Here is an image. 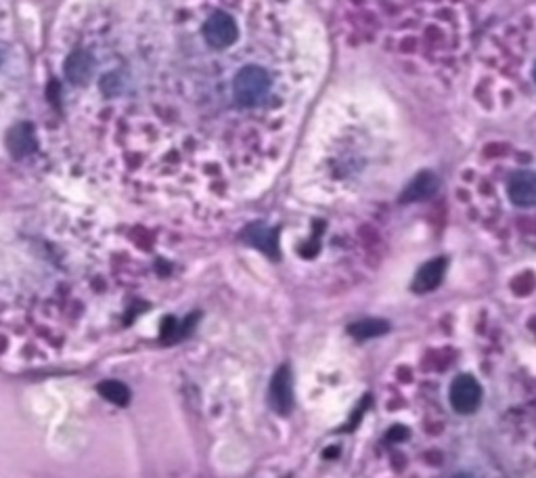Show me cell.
I'll return each instance as SVG.
<instances>
[{"mask_svg":"<svg viewBox=\"0 0 536 478\" xmlns=\"http://www.w3.org/2000/svg\"><path fill=\"white\" fill-rule=\"evenodd\" d=\"M268 91H270V76L264 67H258V65L243 67L233 84V95L237 103L243 107L260 105V101L266 99Z\"/></svg>","mask_w":536,"mask_h":478,"instance_id":"1","label":"cell"},{"mask_svg":"<svg viewBox=\"0 0 536 478\" xmlns=\"http://www.w3.org/2000/svg\"><path fill=\"white\" fill-rule=\"evenodd\" d=\"M448 401L456 414H474L482 403V386L474 376H456L448 388Z\"/></svg>","mask_w":536,"mask_h":478,"instance_id":"2","label":"cell"},{"mask_svg":"<svg viewBox=\"0 0 536 478\" xmlns=\"http://www.w3.org/2000/svg\"><path fill=\"white\" fill-rule=\"evenodd\" d=\"M237 36H239L237 24L231 15H226V13H214L203 24V38L212 48L233 46Z\"/></svg>","mask_w":536,"mask_h":478,"instance_id":"3","label":"cell"},{"mask_svg":"<svg viewBox=\"0 0 536 478\" xmlns=\"http://www.w3.org/2000/svg\"><path fill=\"white\" fill-rule=\"evenodd\" d=\"M268 401L270 407L277 414L287 416L293 407V380H291V369L287 365H281L272 380H270V388H268Z\"/></svg>","mask_w":536,"mask_h":478,"instance_id":"4","label":"cell"},{"mask_svg":"<svg viewBox=\"0 0 536 478\" xmlns=\"http://www.w3.org/2000/svg\"><path fill=\"white\" fill-rule=\"evenodd\" d=\"M509 199L519 208H530L536 203V174L530 170H521L511 176L507 185Z\"/></svg>","mask_w":536,"mask_h":478,"instance_id":"5","label":"cell"},{"mask_svg":"<svg viewBox=\"0 0 536 478\" xmlns=\"http://www.w3.org/2000/svg\"><path fill=\"white\" fill-rule=\"evenodd\" d=\"M444 270H446V260L444 258H434L429 262H425L413 279V290L419 294L432 292L434 288L440 286L442 277H444Z\"/></svg>","mask_w":536,"mask_h":478,"instance_id":"6","label":"cell"},{"mask_svg":"<svg viewBox=\"0 0 536 478\" xmlns=\"http://www.w3.org/2000/svg\"><path fill=\"white\" fill-rule=\"evenodd\" d=\"M93 76V59L86 50H75L65 61V78L73 84H86Z\"/></svg>","mask_w":536,"mask_h":478,"instance_id":"7","label":"cell"},{"mask_svg":"<svg viewBox=\"0 0 536 478\" xmlns=\"http://www.w3.org/2000/svg\"><path fill=\"white\" fill-rule=\"evenodd\" d=\"M438 189V178L432 172H421L413 178V183L405 189V193L400 195V201L411 203V201H421L427 199L436 193Z\"/></svg>","mask_w":536,"mask_h":478,"instance_id":"8","label":"cell"},{"mask_svg":"<svg viewBox=\"0 0 536 478\" xmlns=\"http://www.w3.org/2000/svg\"><path fill=\"white\" fill-rule=\"evenodd\" d=\"M243 239L256 250H262L268 256H277V233L266 225H260V223L250 225L243 233Z\"/></svg>","mask_w":536,"mask_h":478,"instance_id":"9","label":"cell"},{"mask_svg":"<svg viewBox=\"0 0 536 478\" xmlns=\"http://www.w3.org/2000/svg\"><path fill=\"white\" fill-rule=\"evenodd\" d=\"M388 329H390V323L384 319H362V321L352 323L348 327V333L356 340H369V338L388 333Z\"/></svg>","mask_w":536,"mask_h":478,"instance_id":"10","label":"cell"},{"mask_svg":"<svg viewBox=\"0 0 536 478\" xmlns=\"http://www.w3.org/2000/svg\"><path fill=\"white\" fill-rule=\"evenodd\" d=\"M9 149L13 151V156H26L30 154L34 147H36V141H34V132L28 128V126H17L9 132Z\"/></svg>","mask_w":536,"mask_h":478,"instance_id":"11","label":"cell"},{"mask_svg":"<svg viewBox=\"0 0 536 478\" xmlns=\"http://www.w3.org/2000/svg\"><path fill=\"white\" fill-rule=\"evenodd\" d=\"M97 390L105 401H109L118 407H126L130 403V388L118 380H105L97 386Z\"/></svg>","mask_w":536,"mask_h":478,"instance_id":"12","label":"cell"},{"mask_svg":"<svg viewBox=\"0 0 536 478\" xmlns=\"http://www.w3.org/2000/svg\"><path fill=\"white\" fill-rule=\"evenodd\" d=\"M178 338H181V329H178L176 319L166 317L164 319V327H162V340H164V342H174V340H178Z\"/></svg>","mask_w":536,"mask_h":478,"instance_id":"13","label":"cell"},{"mask_svg":"<svg viewBox=\"0 0 536 478\" xmlns=\"http://www.w3.org/2000/svg\"><path fill=\"white\" fill-rule=\"evenodd\" d=\"M454 478H472V476H468V474H459V476H454Z\"/></svg>","mask_w":536,"mask_h":478,"instance_id":"14","label":"cell"},{"mask_svg":"<svg viewBox=\"0 0 536 478\" xmlns=\"http://www.w3.org/2000/svg\"><path fill=\"white\" fill-rule=\"evenodd\" d=\"M534 82H536V67H534Z\"/></svg>","mask_w":536,"mask_h":478,"instance_id":"15","label":"cell"}]
</instances>
